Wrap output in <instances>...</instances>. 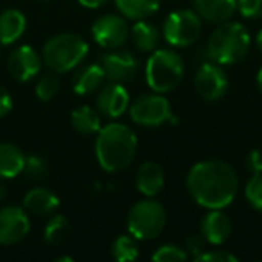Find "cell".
<instances>
[{
    "label": "cell",
    "mask_w": 262,
    "mask_h": 262,
    "mask_svg": "<svg viewBox=\"0 0 262 262\" xmlns=\"http://www.w3.org/2000/svg\"><path fill=\"white\" fill-rule=\"evenodd\" d=\"M139 244L133 235H119L112 244V255L117 262H133L139 258Z\"/></svg>",
    "instance_id": "26"
},
{
    "label": "cell",
    "mask_w": 262,
    "mask_h": 262,
    "mask_svg": "<svg viewBox=\"0 0 262 262\" xmlns=\"http://www.w3.org/2000/svg\"><path fill=\"white\" fill-rule=\"evenodd\" d=\"M203 237H200V239H196V237H192V239L187 241V250L190 251V253H194V257H198V255L201 253V251L205 250V243H203ZM187 251V253H189Z\"/></svg>",
    "instance_id": "35"
},
{
    "label": "cell",
    "mask_w": 262,
    "mask_h": 262,
    "mask_svg": "<svg viewBox=\"0 0 262 262\" xmlns=\"http://www.w3.org/2000/svg\"><path fill=\"white\" fill-rule=\"evenodd\" d=\"M244 198L251 208L262 212V172L251 174V178L244 185Z\"/></svg>",
    "instance_id": "29"
},
{
    "label": "cell",
    "mask_w": 262,
    "mask_h": 262,
    "mask_svg": "<svg viewBox=\"0 0 262 262\" xmlns=\"http://www.w3.org/2000/svg\"><path fill=\"white\" fill-rule=\"evenodd\" d=\"M49 167L45 158L38 157V155H29L26 157V162H24V171L22 174L26 176L31 182H41V180L47 176Z\"/></svg>",
    "instance_id": "28"
},
{
    "label": "cell",
    "mask_w": 262,
    "mask_h": 262,
    "mask_svg": "<svg viewBox=\"0 0 262 262\" xmlns=\"http://www.w3.org/2000/svg\"><path fill=\"white\" fill-rule=\"evenodd\" d=\"M255 43H257V47H258V51H260V54H262V29L257 33V36H255Z\"/></svg>",
    "instance_id": "37"
},
{
    "label": "cell",
    "mask_w": 262,
    "mask_h": 262,
    "mask_svg": "<svg viewBox=\"0 0 262 262\" xmlns=\"http://www.w3.org/2000/svg\"><path fill=\"white\" fill-rule=\"evenodd\" d=\"M200 232L205 243L212 244V246H221L232 235V221H230L228 214H225L221 208H212L201 219Z\"/></svg>",
    "instance_id": "15"
},
{
    "label": "cell",
    "mask_w": 262,
    "mask_h": 262,
    "mask_svg": "<svg viewBox=\"0 0 262 262\" xmlns=\"http://www.w3.org/2000/svg\"><path fill=\"white\" fill-rule=\"evenodd\" d=\"M58 262H74V257H58Z\"/></svg>",
    "instance_id": "40"
},
{
    "label": "cell",
    "mask_w": 262,
    "mask_h": 262,
    "mask_svg": "<svg viewBox=\"0 0 262 262\" xmlns=\"http://www.w3.org/2000/svg\"><path fill=\"white\" fill-rule=\"evenodd\" d=\"M244 167L251 172V174H258L262 172V151L251 149L244 158Z\"/></svg>",
    "instance_id": "33"
},
{
    "label": "cell",
    "mask_w": 262,
    "mask_h": 262,
    "mask_svg": "<svg viewBox=\"0 0 262 262\" xmlns=\"http://www.w3.org/2000/svg\"><path fill=\"white\" fill-rule=\"evenodd\" d=\"M237 11L248 20L262 18V0H237Z\"/></svg>",
    "instance_id": "32"
},
{
    "label": "cell",
    "mask_w": 262,
    "mask_h": 262,
    "mask_svg": "<svg viewBox=\"0 0 262 262\" xmlns=\"http://www.w3.org/2000/svg\"><path fill=\"white\" fill-rule=\"evenodd\" d=\"M26 155L20 147L9 142H0V180H11L22 174Z\"/></svg>",
    "instance_id": "21"
},
{
    "label": "cell",
    "mask_w": 262,
    "mask_h": 262,
    "mask_svg": "<svg viewBox=\"0 0 262 262\" xmlns=\"http://www.w3.org/2000/svg\"><path fill=\"white\" fill-rule=\"evenodd\" d=\"M228 76L223 65L207 61L198 69L194 76V90L205 101H217L228 92Z\"/></svg>",
    "instance_id": "11"
},
{
    "label": "cell",
    "mask_w": 262,
    "mask_h": 262,
    "mask_svg": "<svg viewBox=\"0 0 262 262\" xmlns=\"http://www.w3.org/2000/svg\"><path fill=\"white\" fill-rule=\"evenodd\" d=\"M92 38L102 49H119L129 38V24L122 15H102L92 24Z\"/></svg>",
    "instance_id": "9"
},
{
    "label": "cell",
    "mask_w": 262,
    "mask_h": 262,
    "mask_svg": "<svg viewBox=\"0 0 262 262\" xmlns=\"http://www.w3.org/2000/svg\"><path fill=\"white\" fill-rule=\"evenodd\" d=\"M139 139L135 131L122 122H110L97 131L95 158L102 171L120 172L135 160Z\"/></svg>",
    "instance_id": "2"
},
{
    "label": "cell",
    "mask_w": 262,
    "mask_h": 262,
    "mask_svg": "<svg viewBox=\"0 0 262 262\" xmlns=\"http://www.w3.org/2000/svg\"><path fill=\"white\" fill-rule=\"evenodd\" d=\"M201 22L203 20L192 9L172 11L165 18L164 27H162L164 40L171 47H189V45H194L201 36V26H203Z\"/></svg>",
    "instance_id": "7"
},
{
    "label": "cell",
    "mask_w": 262,
    "mask_h": 262,
    "mask_svg": "<svg viewBox=\"0 0 262 262\" xmlns=\"http://www.w3.org/2000/svg\"><path fill=\"white\" fill-rule=\"evenodd\" d=\"M70 124L79 135H97V131L102 127L101 113L92 108V106H79V108L72 110V113H70Z\"/></svg>",
    "instance_id": "24"
},
{
    "label": "cell",
    "mask_w": 262,
    "mask_h": 262,
    "mask_svg": "<svg viewBox=\"0 0 262 262\" xmlns=\"http://www.w3.org/2000/svg\"><path fill=\"white\" fill-rule=\"evenodd\" d=\"M58 76L59 74L52 72V70L43 74V76H40L36 86H34V94H36V97L40 99V101H51V99H54L56 95L59 94V90H61V81H59Z\"/></svg>",
    "instance_id": "27"
},
{
    "label": "cell",
    "mask_w": 262,
    "mask_h": 262,
    "mask_svg": "<svg viewBox=\"0 0 262 262\" xmlns=\"http://www.w3.org/2000/svg\"><path fill=\"white\" fill-rule=\"evenodd\" d=\"M257 86H258V90L262 92V67H260V70L257 72Z\"/></svg>",
    "instance_id": "39"
},
{
    "label": "cell",
    "mask_w": 262,
    "mask_h": 262,
    "mask_svg": "<svg viewBox=\"0 0 262 262\" xmlns=\"http://www.w3.org/2000/svg\"><path fill=\"white\" fill-rule=\"evenodd\" d=\"M101 67L110 83L124 84L135 79L137 72H139V61L135 56L126 51H117V49H112V52H106L102 56Z\"/></svg>",
    "instance_id": "13"
},
{
    "label": "cell",
    "mask_w": 262,
    "mask_h": 262,
    "mask_svg": "<svg viewBox=\"0 0 262 262\" xmlns=\"http://www.w3.org/2000/svg\"><path fill=\"white\" fill-rule=\"evenodd\" d=\"M187 257L189 253L176 244H164V246L157 248L155 253L151 255L155 262H183L187 260Z\"/></svg>",
    "instance_id": "30"
},
{
    "label": "cell",
    "mask_w": 262,
    "mask_h": 262,
    "mask_svg": "<svg viewBox=\"0 0 262 262\" xmlns=\"http://www.w3.org/2000/svg\"><path fill=\"white\" fill-rule=\"evenodd\" d=\"M251 45V36L241 22L226 20L217 24L214 33L207 41V56L210 61L219 65L239 63L248 54Z\"/></svg>",
    "instance_id": "3"
},
{
    "label": "cell",
    "mask_w": 262,
    "mask_h": 262,
    "mask_svg": "<svg viewBox=\"0 0 262 262\" xmlns=\"http://www.w3.org/2000/svg\"><path fill=\"white\" fill-rule=\"evenodd\" d=\"M129 38L133 45L142 52H153L160 45V31L146 20H135L129 29Z\"/></svg>",
    "instance_id": "22"
},
{
    "label": "cell",
    "mask_w": 262,
    "mask_h": 262,
    "mask_svg": "<svg viewBox=\"0 0 262 262\" xmlns=\"http://www.w3.org/2000/svg\"><path fill=\"white\" fill-rule=\"evenodd\" d=\"M97 112L106 119H119L127 112L131 101L126 86L122 83H110L102 86L97 94Z\"/></svg>",
    "instance_id": "14"
},
{
    "label": "cell",
    "mask_w": 262,
    "mask_h": 262,
    "mask_svg": "<svg viewBox=\"0 0 262 262\" xmlns=\"http://www.w3.org/2000/svg\"><path fill=\"white\" fill-rule=\"evenodd\" d=\"M165 183L164 169L157 162H144L135 174V185L142 196L155 198L157 194L162 192Z\"/></svg>",
    "instance_id": "18"
},
{
    "label": "cell",
    "mask_w": 262,
    "mask_h": 262,
    "mask_svg": "<svg viewBox=\"0 0 262 262\" xmlns=\"http://www.w3.org/2000/svg\"><path fill=\"white\" fill-rule=\"evenodd\" d=\"M106 79V74L102 70L101 63H92L83 69H79L72 77V90L74 94L86 97L102 88V83Z\"/></svg>",
    "instance_id": "19"
},
{
    "label": "cell",
    "mask_w": 262,
    "mask_h": 262,
    "mask_svg": "<svg viewBox=\"0 0 262 262\" xmlns=\"http://www.w3.org/2000/svg\"><path fill=\"white\" fill-rule=\"evenodd\" d=\"M27 18L18 9H6L0 13V45H13L24 36Z\"/></svg>",
    "instance_id": "20"
},
{
    "label": "cell",
    "mask_w": 262,
    "mask_h": 262,
    "mask_svg": "<svg viewBox=\"0 0 262 262\" xmlns=\"http://www.w3.org/2000/svg\"><path fill=\"white\" fill-rule=\"evenodd\" d=\"M185 185L200 207L225 210L239 192V176L223 160H201L189 169Z\"/></svg>",
    "instance_id": "1"
},
{
    "label": "cell",
    "mask_w": 262,
    "mask_h": 262,
    "mask_svg": "<svg viewBox=\"0 0 262 262\" xmlns=\"http://www.w3.org/2000/svg\"><path fill=\"white\" fill-rule=\"evenodd\" d=\"M6 194H8V190H6V185L2 182H0V201L6 200Z\"/></svg>",
    "instance_id": "38"
},
{
    "label": "cell",
    "mask_w": 262,
    "mask_h": 262,
    "mask_svg": "<svg viewBox=\"0 0 262 262\" xmlns=\"http://www.w3.org/2000/svg\"><path fill=\"white\" fill-rule=\"evenodd\" d=\"M185 67L172 49H157L146 63V83L157 94H169L182 83Z\"/></svg>",
    "instance_id": "5"
},
{
    "label": "cell",
    "mask_w": 262,
    "mask_h": 262,
    "mask_svg": "<svg viewBox=\"0 0 262 262\" xmlns=\"http://www.w3.org/2000/svg\"><path fill=\"white\" fill-rule=\"evenodd\" d=\"M119 13L127 20H146L160 9L162 0H113Z\"/></svg>",
    "instance_id": "23"
},
{
    "label": "cell",
    "mask_w": 262,
    "mask_h": 262,
    "mask_svg": "<svg viewBox=\"0 0 262 262\" xmlns=\"http://www.w3.org/2000/svg\"><path fill=\"white\" fill-rule=\"evenodd\" d=\"M69 219L61 214H52L49 215V221L45 223L43 228V239L51 246H59L65 243V239L69 237Z\"/></svg>",
    "instance_id": "25"
},
{
    "label": "cell",
    "mask_w": 262,
    "mask_h": 262,
    "mask_svg": "<svg viewBox=\"0 0 262 262\" xmlns=\"http://www.w3.org/2000/svg\"><path fill=\"white\" fill-rule=\"evenodd\" d=\"M167 214L153 198L137 201L127 214V232L137 241H153L164 232Z\"/></svg>",
    "instance_id": "6"
},
{
    "label": "cell",
    "mask_w": 262,
    "mask_h": 262,
    "mask_svg": "<svg viewBox=\"0 0 262 262\" xmlns=\"http://www.w3.org/2000/svg\"><path fill=\"white\" fill-rule=\"evenodd\" d=\"M196 262H239V257L225 250H203L198 257H194Z\"/></svg>",
    "instance_id": "31"
},
{
    "label": "cell",
    "mask_w": 262,
    "mask_h": 262,
    "mask_svg": "<svg viewBox=\"0 0 262 262\" xmlns=\"http://www.w3.org/2000/svg\"><path fill=\"white\" fill-rule=\"evenodd\" d=\"M22 205L29 214L38 215V217H49L58 210L59 198L47 187H36L24 196Z\"/></svg>",
    "instance_id": "17"
},
{
    "label": "cell",
    "mask_w": 262,
    "mask_h": 262,
    "mask_svg": "<svg viewBox=\"0 0 262 262\" xmlns=\"http://www.w3.org/2000/svg\"><path fill=\"white\" fill-rule=\"evenodd\" d=\"M131 120L144 127H158L165 122H172L171 104L164 97V94H142L131 102L127 108Z\"/></svg>",
    "instance_id": "8"
},
{
    "label": "cell",
    "mask_w": 262,
    "mask_h": 262,
    "mask_svg": "<svg viewBox=\"0 0 262 262\" xmlns=\"http://www.w3.org/2000/svg\"><path fill=\"white\" fill-rule=\"evenodd\" d=\"M90 47L83 36L76 33H59L51 36L41 49L45 67L56 74L72 72L86 59Z\"/></svg>",
    "instance_id": "4"
},
{
    "label": "cell",
    "mask_w": 262,
    "mask_h": 262,
    "mask_svg": "<svg viewBox=\"0 0 262 262\" xmlns=\"http://www.w3.org/2000/svg\"><path fill=\"white\" fill-rule=\"evenodd\" d=\"M194 11L201 20L210 24H223L237 11V0H192Z\"/></svg>",
    "instance_id": "16"
},
{
    "label": "cell",
    "mask_w": 262,
    "mask_h": 262,
    "mask_svg": "<svg viewBox=\"0 0 262 262\" xmlns=\"http://www.w3.org/2000/svg\"><path fill=\"white\" fill-rule=\"evenodd\" d=\"M31 232L29 212L24 207L6 205L0 208V246H13Z\"/></svg>",
    "instance_id": "10"
},
{
    "label": "cell",
    "mask_w": 262,
    "mask_h": 262,
    "mask_svg": "<svg viewBox=\"0 0 262 262\" xmlns=\"http://www.w3.org/2000/svg\"><path fill=\"white\" fill-rule=\"evenodd\" d=\"M77 2L86 9H99L104 4H108L110 0H77Z\"/></svg>",
    "instance_id": "36"
},
{
    "label": "cell",
    "mask_w": 262,
    "mask_h": 262,
    "mask_svg": "<svg viewBox=\"0 0 262 262\" xmlns=\"http://www.w3.org/2000/svg\"><path fill=\"white\" fill-rule=\"evenodd\" d=\"M13 110V97L6 88L0 86V119L6 117Z\"/></svg>",
    "instance_id": "34"
},
{
    "label": "cell",
    "mask_w": 262,
    "mask_h": 262,
    "mask_svg": "<svg viewBox=\"0 0 262 262\" xmlns=\"http://www.w3.org/2000/svg\"><path fill=\"white\" fill-rule=\"evenodd\" d=\"M41 67H43V59L31 45H20V47L13 49L8 58L9 76L20 83H27L40 76Z\"/></svg>",
    "instance_id": "12"
}]
</instances>
